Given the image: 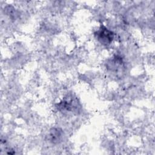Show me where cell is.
<instances>
[{
	"label": "cell",
	"instance_id": "1",
	"mask_svg": "<svg viewBox=\"0 0 155 155\" xmlns=\"http://www.w3.org/2000/svg\"><path fill=\"white\" fill-rule=\"evenodd\" d=\"M95 35L97 40L104 45L110 44L114 38L113 33L104 26H101Z\"/></svg>",
	"mask_w": 155,
	"mask_h": 155
}]
</instances>
